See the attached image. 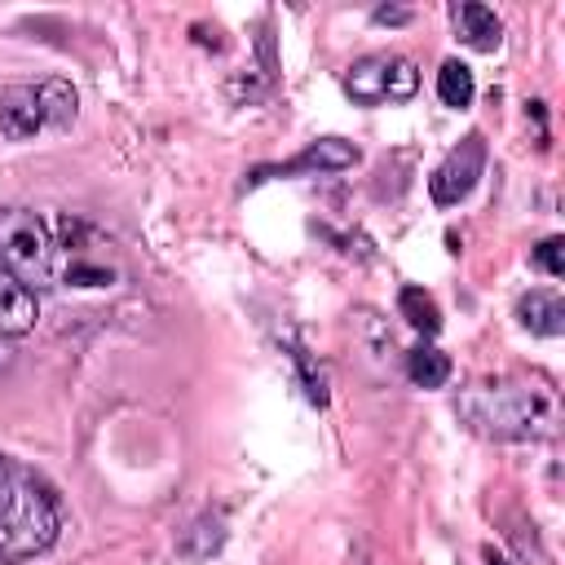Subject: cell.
Masks as SVG:
<instances>
[{"label":"cell","instance_id":"6da1fadb","mask_svg":"<svg viewBox=\"0 0 565 565\" xmlns=\"http://www.w3.org/2000/svg\"><path fill=\"white\" fill-rule=\"evenodd\" d=\"M62 534V503L44 477L0 455V565L49 552Z\"/></svg>","mask_w":565,"mask_h":565},{"label":"cell","instance_id":"7a4b0ae2","mask_svg":"<svg viewBox=\"0 0 565 565\" xmlns=\"http://www.w3.org/2000/svg\"><path fill=\"white\" fill-rule=\"evenodd\" d=\"M459 415L472 433L494 437V441H539L552 437L561 424V402L547 384H525V380H499V384H477L459 393Z\"/></svg>","mask_w":565,"mask_h":565},{"label":"cell","instance_id":"3957f363","mask_svg":"<svg viewBox=\"0 0 565 565\" xmlns=\"http://www.w3.org/2000/svg\"><path fill=\"white\" fill-rule=\"evenodd\" d=\"M79 115V93L71 79H40V84H9L0 88V132L9 141H31L40 132H66Z\"/></svg>","mask_w":565,"mask_h":565},{"label":"cell","instance_id":"277c9868","mask_svg":"<svg viewBox=\"0 0 565 565\" xmlns=\"http://www.w3.org/2000/svg\"><path fill=\"white\" fill-rule=\"evenodd\" d=\"M415 88H419V71H415L411 57H397V53H371V57H358L344 71V93L358 106L411 102Z\"/></svg>","mask_w":565,"mask_h":565},{"label":"cell","instance_id":"5b68a950","mask_svg":"<svg viewBox=\"0 0 565 565\" xmlns=\"http://www.w3.org/2000/svg\"><path fill=\"white\" fill-rule=\"evenodd\" d=\"M481 172H486V137H481V132H468V137L437 163V172L428 177L433 203H437V207L463 203V199L472 194V185L481 181Z\"/></svg>","mask_w":565,"mask_h":565},{"label":"cell","instance_id":"8992f818","mask_svg":"<svg viewBox=\"0 0 565 565\" xmlns=\"http://www.w3.org/2000/svg\"><path fill=\"white\" fill-rule=\"evenodd\" d=\"M362 154H358V146L353 141H344V137H318V141H309L296 159H287V163H260L252 177H247V190L252 185H260V181H274V177H327V172H344V168H353Z\"/></svg>","mask_w":565,"mask_h":565},{"label":"cell","instance_id":"52a82bcc","mask_svg":"<svg viewBox=\"0 0 565 565\" xmlns=\"http://www.w3.org/2000/svg\"><path fill=\"white\" fill-rule=\"evenodd\" d=\"M40 322V296L13 269L0 265V335H26Z\"/></svg>","mask_w":565,"mask_h":565},{"label":"cell","instance_id":"ba28073f","mask_svg":"<svg viewBox=\"0 0 565 565\" xmlns=\"http://www.w3.org/2000/svg\"><path fill=\"white\" fill-rule=\"evenodd\" d=\"M516 322L530 331V335H547V340H556L561 331H565V300L556 296V291H525L521 300H516Z\"/></svg>","mask_w":565,"mask_h":565},{"label":"cell","instance_id":"9c48e42d","mask_svg":"<svg viewBox=\"0 0 565 565\" xmlns=\"http://www.w3.org/2000/svg\"><path fill=\"white\" fill-rule=\"evenodd\" d=\"M455 26H459V40L468 49H477V53H494L499 40H503V22L494 18V9H486L477 0H468V4L455 9Z\"/></svg>","mask_w":565,"mask_h":565},{"label":"cell","instance_id":"30bf717a","mask_svg":"<svg viewBox=\"0 0 565 565\" xmlns=\"http://www.w3.org/2000/svg\"><path fill=\"white\" fill-rule=\"evenodd\" d=\"M472 93H477V79H472V71H468V62L446 57L441 71H437V97H441V106L463 110V106H472Z\"/></svg>","mask_w":565,"mask_h":565},{"label":"cell","instance_id":"8fae6325","mask_svg":"<svg viewBox=\"0 0 565 565\" xmlns=\"http://www.w3.org/2000/svg\"><path fill=\"white\" fill-rule=\"evenodd\" d=\"M397 313H402L415 331H424V335H437V331H441V309H437V300H433L424 287H402V291H397Z\"/></svg>","mask_w":565,"mask_h":565},{"label":"cell","instance_id":"7c38bea8","mask_svg":"<svg viewBox=\"0 0 565 565\" xmlns=\"http://www.w3.org/2000/svg\"><path fill=\"white\" fill-rule=\"evenodd\" d=\"M406 375L419 388H441L450 380V358L441 349H433V344H419V349L406 353Z\"/></svg>","mask_w":565,"mask_h":565},{"label":"cell","instance_id":"4fadbf2b","mask_svg":"<svg viewBox=\"0 0 565 565\" xmlns=\"http://www.w3.org/2000/svg\"><path fill=\"white\" fill-rule=\"evenodd\" d=\"M287 358L296 362V375H300V384H305V397H309L313 406H327V380H322V371L313 366V358H309L300 344H291Z\"/></svg>","mask_w":565,"mask_h":565},{"label":"cell","instance_id":"5bb4252c","mask_svg":"<svg viewBox=\"0 0 565 565\" xmlns=\"http://www.w3.org/2000/svg\"><path fill=\"white\" fill-rule=\"evenodd\" d=\"M547 278H561L565 274V238L561 234H552V238H543L539 247H534V256H530Z\"/></svg>","mask_w":565,"mask_h":565},{"label":"cell","instance_id":"9a60e30c","mask_svg":"<svg viewBox=\"0 0 565 565\" xmlns=\"http://www.w3.org/2000/svg\"><path fill=\"white\" fill-rule=\"evenodd\" d=\"M371 22H375V26H406V22H411V9H402V4H380V9L371 13Z\"/></svg>","mask_w":565,"mask_h":565}]
</instances>
